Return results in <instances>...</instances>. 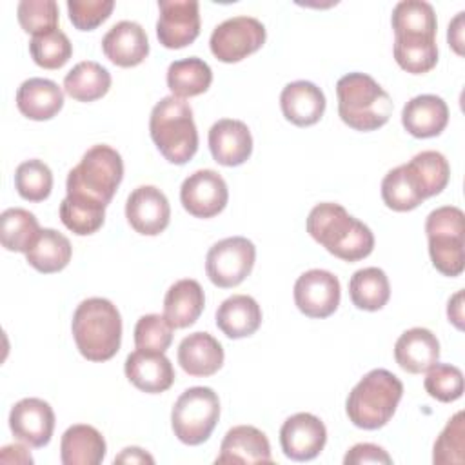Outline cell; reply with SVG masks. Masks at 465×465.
<instances>
[{"label": "cell", "instance_id": "1", "mask_svg": "<svg viewBox=\"0 0 465 465\" xmlns=\"http://www.w3.org/2000/svg\"><path fill=\"white\" fill-rule=\"evenodd\" d=\"M305 227L312 240L345 262L363 260L374 249L372 231L334 202L314 205Z\"/></svg>", "mask_w": 465, "mask_h": 465}, {"label": "cell", "instance_id": "2", "mask_svg": "<svg viewBox=\"0 0 465 465\" xmlns=\"http://www.w3.org/2000/svg\"><path fill=\"white\" fill-rule=\"evenodd\" d=\"M71 331L80 354L89 361H107L122 343V316L105 298L84 300L71 322Z\"/></svg>", "mask_w": 465, "mask_h": 465}, {"label": "cell", "instance_id": "3", "mask_svg": "<svg viewBox=\"0 0 465 465\" xmlns=\"http://www.w3.org/2000/svg\"><path fill=\"white\" fill-rule=\"evenodd\" d=\"M338 114L356 131H376L385 125L392 113L389 93L365 73H347L336 84Z\"/></svg>", "mask_w": 465, "mask_h": 465}, {"label": "cell", "instance_id": "4", "mask_svg": "<svg viewBox=\"0 0 465 465\" xmlns=\"http://www.w3.org/2000/svg\"><path fill=\"white\" fill-rule=\"evenodd\" d=\"M403 396V383L387 369L369 371L349 392L345 412L349 421L365 430L389 423Z\"/></svg>", "mask_w": 465, "mask_h": 465}, {"label": "cell", "instance_id": "5", "mask_svg": "<svg viewBox=\"0 0 465 465\" xmlns=\"http://www.w3.org/2000/svg\"><path fill=\"white\" fill-rule=\"evenodd\" d=\"M124 178V162L116 149L98 143L85 151L80 163L67 174V196L94 205H104L113 200Z\"/></svg>", "mask_w": 465, "mask_h": 465}, {"label": "cell", "instance_id": "6", "mask_svg": "<svg viewBox=\"0 0 465 465\" xmlns=\"http://www.w3.org/2000/svg\"><path fill=\"white\" fill-rule=\"evenodd\" d=\"M149 133L162 156L176 165L187 163L198 151V131L191 105L176 96L162 98L151 111Z\"/></svg>", "mask_w": 465, "mask_h": 465}, {"label": "cell", "instance_id": "7", "mask_svg": "<svg viewBox=\"0 0 465 465\" xmlns=\"http://www.w3.org/2000/svg\"><path fill=\"white\" fill-rule=\"evenodd\" d=\"M429 254L436 271L445 276H460L465 267L463 232L465 216L460 207L443 205L429 213L425 220Z\"/></svg>", "mask_w": 465, "mask_h": 465}, {"label": "cell", "instance_id": "8", "mask_svg": "<svg viewBox=\"0 0 465 465\" xmlns=\"http://www.w3.org/2000/svg\"><path fill=\"white\" fill-rule=\"evenodd\" d=\"M220 418V400L211 387H191L173 405L171 427L185 445H200L209 440Z\"/></svg>", "mask_w": 465, "mask_h": 465}, {"label": "cell", "instance_id": "9", "mask_svg": "<svg viewBox=\"0 0 465 465\" xmlns=\"http://www.w3.org/2000/svg\"><path fill=\"white\" fill-rule=\"evenodd\" d=\"M256 247L243 236H231L216 242L205 256L209 280L222 289L240 285L252 271Z\"/></svg>", "mask_w": 465, "mask_h": 465}, {"label": "cell", "instance_id": "10", "mask_svg": "<svg viewBox=\"0 0 465 465\" xmlns=\"http://www.w3.org/2000/svg\"><path fill=\"white\" fill-rule=\"evenodd\" d=\"M265 25L252 16H232L223 20L211 33V53L223 64H234L254 51L265 42Z\"/></svg>", "mask_w": 465, "mask_h": 465}, {"label": "cell", "instance_id": "11", "mask_svg": "<svg viewBox=\"0 0 465 465\" xmlns=\"http://www.w3.org/2000/svg\"><path fill=\"white\" fill-rule=\"evenodd\" d=\"M229 200V189L220 173L198 169L189 174L180 187V202L194 218H213L220 214Z\"/></svg>", "mask_w": 465, "mask_h": 465}, {"label": "cell", "instance_id": "12", "mask_svg": "<svg viewBox=\"0 0 465 465\" xmlns=\"http://www.w3.org/2000/svg\"><path fill=\"white\" fill-rule=\"evenodd\" d=\"M156 36L167 49H182L200 35V5L196 0H158Z\"/></svg>", "mask_w": 465, "mask_h": 465}, {"label": "cell", "instance_id": "13", "mask_svg": "<svg viewBox=\"0 0 465 465\" xmlns=\"http://www.w3.org/2000/svg\"><path fill=\"white\" fill-rule=\"evenodd\" d=\"M340 280L325 269H311L294 283V303L309 318H327L340 305Z\"/></svg>", "mask_w": 465, "mask_h": 465}, {"label": "cell", "instance_id": "14", "mask_svg": "<svg viewBox=\"0 0 465 465\" xmlns=\"http://www.w3.org/2000/svg\"><path fill=\"white\" fill-rule=\"evenodd\" d=\"M327 443L323 421L311 412H298L287 418L280 429V445L287 458L309 461L316 458Z\"/></svg>", "mask_w": 465, "mask_h": 465}, {"label": "cell", "instance_id": "15", "mask_svg": "<svg viewBox=\"0 0 465 465\" xmlns=\"http://www.w3.org/2000/svg\"><path fill=\"white\" fill-rule=\"evenodd\" d=\"M125 218L136 232L143 236H156L169 225V200L158 187L140 185L127 196Z\"/></svg>", "mask_w": 465, "mask_h": 465}, {"label": "cell", "instance_id": "16", "mask_svg": "<svg viewBox=\"0 0 465 465\" xmlns=\"http://www.w3.org/2000/svg\"><path fill=\"white\" fill-rule=\"evenodd\" d=\"M9 429L16 440L29 447H44L54 430V412L40 398H24L9 412Z\"/></svg>", "mask_w": 465, "mask_h": 465}, {"label": "cell", "instance_id": "17", "mask_svg": "<svg viewBox=\"0 0 465 465\" xmlns=\"http://www.w3.org/2000/svg\"><path fill=\"white\" fill-rule=\"evenodd\" d=\"M209 149L220 165H242L252 153L251 131L242 120L222 118L209 129Z\"/></svg>", "mask_w": 465, "mask_h": 465}, {"label": "cell", "instance_id": "18", "mask_svg": "<svg viewBox=\"0 0 465 465\" xmlns=\"http://www.w3.org/2000/svg\"><path fill=\"white\" fill-rule=\"evenodd\" d=\"M127 380L140 391L158 394L174 383V369L163 352L136 349L125 358Z\"/></svg>", "mask_w": 465, "mask_h": 465}, {"label": "cell", "instance_id": "19", "mask_svg": "<svg viewBox=\"0 0 465 465\" xmlns=\"http://www.w3.org/2000/svg\"><path fill=\"white\" fill-rule=\"evenodd\" d=\"M102 51L114 65L134 67L149 54L147 33L140 24L122 20L104 35Z\"/></svg>", "mask_w": 465, "mask_h": 465}, {"label": "cell", "instance_id": "20", "mask_svg": "<svg viewBox=\"0 0 465 465\" xmlns=\"http://www.w3.org/2000/svg\"><path fill=\"white\" fill-rule=\"evenodd\" d=\"M271 445L267 436L252 425H236L222 440L216 463H269Z\"/></svg>", "mask_w": 465, "mask_h": 465}, {"label": "cell", "instance_id": "21", "mask_svg": "<svg viewBox=\"0 0 465 465\" xmlns=\"http://www.w3.org/2000/svg\"><path fill=\"white\" fill-rule=\"evenodd\" d=\"M280 107L291 124L309 127L323 116L325 94L316 84L309 80H296L283 87L280 94Z\"/></svg>", "mask_w": 465, "mask_h": 465}, {"label": "cell", "instance_id": "22", "mask_svg": "<svg viewBox=\"0 0 465 465\" xmlns=\"http://www.w3.org/2000/svg\"><path fill=\"white\" fill-rule=\"evenodd\" d=\"M449 122V107L441 96L418 94L401 111V124L414 138L438 136Z\"/></svg>", "mask_w": 465, "mask_h": 465}, {"label": "cell", "instance_id": "23", "mask_svg": "<svg viewBox=\"0 0 465 465\" xmlns=\"http://www.w3.org/2000/svg\"><path fill=\"white\" fill-rule=\"evenodd\" d=\"M440 358V341L425 327H412L405 331L394 345L396 363L411 374L427 372Z\"/></svg>", "mask_w": 465, "mask_h": 465}, {"label": "cell", "instance_id": "24", "mask_svg": "<svg viewBox=\"0 0 465 465\" xmlns=\"http://www.w3.org/2000/svg\"><path fill=\"white\" fill-rule=\"evenodd\" d=\"M178 363L189 376H213L223 365V347L209 332H193L178 345Z\"/></svg>", "mask_w": 465, "mask_h": 465}, {"label": "cell", "instance_id": "25", "mask_svg": "<svg viewBox=\"0 0 465 465\" xmlns=\"http://www.w3.org/2000/svg\"><path fill=\"white\" fill-rule=\"evenodd\" d=\"M16 107L29 120H49L64 107V93L53 80L29 78L16 91Z\"/></svg>", "mask_w": 465, "mask_h": 465}, {"label": "cell", "instance_id": "26", "mask_svg": "<svg viewBox=\"0 0 465 465\" xmlns=\"http://www.w3.org/2000/svg\"><path fill=\"white\" fill-rule=\"evenodd\" d=\"M218 329L232 340L254 334L262 325V309L249 294H232L216 309Z\"/></svg>", "mask_w": 465, "mask_h": 465}, {"label": "cell", "instance_id": "27", "mask_svg": "<svg viewBox=\"0 0 465 465\" xmlns=\"http://www.w3.org/2000/svg\"><path fill=\"white\" fill-rule=\"evenodd\" d=\"M205 294L196 280L183 278L174 282L163 298V316L174 329L191 327L202 314Z\"/></svg>", "mask_w": 465, "mask_h": 465}, {"label": "cell", "instance_id": "28", "mask_svg": "<svg viewBox=\"0 0 465 465\" xmlns=\"http://www.w3.org/2000/svg\"><path fill=\"white\" fill-rule=\"evenodd\" d=\"M105 440L93 425H71L60 441V460L64 465H98L105 458Z\"/></svg>", "mask_w": 465, "mask_h": 465}, {"label": "cell", "instance_id": "29", "mask_svg": "<svg viewBox=\"0 0 465 465\" xmlns=\"http://www.w3.org/2000/svg\"><path fill=\"white\" fill-rule=\"evenodd\" d=\"M396 38H434L436 15L434 7L423 0H401L392 9L391 18Z\"/></svg>", "mask_w": 465, "mask_h": 465}, {"label": "cell", "instance_id": "30", "mask_svg": "<svg viewBox=\"0 0 465 465\" xmlns=\"http://www.w3.org/2000/svg\"><path fill=\"white\" fill-rule=\"evenodd\" d=\"M73 247L67 236L54 229H40L36 240L25 252L27 263L38 272L51 274L67 267Z\"/></svg>", "mask_w": 465, "mask_h": 465}, {"label": "cell", "instance_id": "31", "mask_svg": "<svg viewBox=\"0 0 465 465\" xmlns=\"http://www.w3.org/2000/svg\"><path fill=\"white\" fill-rule=\"evenodd\" d=\"M111 73L98 62H78L64 78V91L78 102H94L107 94Z\"/></svg>", "mask_w": 465, "mask_h": 465}, {"label": "cell", "instance_id": "32", "mask_svg": "<svg viewBox=\"0 0 465 465\" xmlns=\"http://www.w3.org/2000/svg\"><path fill=\"white\" fill-rule=\"evenodd\" d=\"M213 71L209 64L198 56L174 60L167 69V87L176 98L198 96L209 89Z\"/></svg>", "mask_w": 465, "mask_h": 465}, {"label": "cell", "instance_id": "33", "mask_svg": "<svg viewBox=\"0 0 465 465\" xmlns=\"http://www.w3.org/2000/svg\"><path fill=\"white\" fill-rule=\"evenodd\" d=\"M352 303L363 311H380L391 298L387 274L380 267H363L349 280Z\"/></svg>", "mask_w": 465, "mask_h": 465}, {"label": "cell", "instance_id": "34", "mask_svg": "<svg viewBox=\"0 0 465 465\" xmlns=\"http://www.w3.org/2000/svg\"><path fill=\"white\" fill-rule=\"evenodd\" d=\"M414 178L423 198L440 194L450 178V167L447 158L438 151H421L409 163H405Z\"/></svg>", "mask_w": 465, "mask_h": 465}, {"label": "cell", "instance_id": "35", "mask_svg": "<svg viewBox=\"0 0 465 465\" xmlns=\"http://www.w3.org/2000/svg\"><path fill=\"white\" fill-rule=\"evenodd\" d=\"M38 232V220L27 209L9 207L0 216V242L7 251L27 252Z\"/></svg>", "mask_w": 465, "mask_h": 465}, {"label": "cell", "instance_id": "36", "mask_svg": "<svg viewBox=\"0 0 465 465\" xmlns=\"http://www.w3.org/2000/svg\"><path fill=\"white\" fill-rule=\"evenodd\" d=\"M381 198L385 205L392 211L405 213L416 209L425 198L421 196L414 178L411 176L409 169L403 165H398L391 169L383 180H381Z\"/></svg>", "mask_w": 465, "mask_h": 465}, {"label": "cell", "instance_id": "37", "mask_svg": "<svg viewBox=\"0 0 465 465\" xmlns=\"http://www.w3.org/2000/svg\"><path fill=\"white\" fill-rule=\"evenodd\" d=\"M396 64L412 74L429 73L438 64V45L434 38H394Z\"/></svg>", "mask_w": 465, "mask_h": 465}, {"label": "cell", "instance_id": "38", "mask_svg": "<svg viewBox=\"0 0 465 465\" xmlns=\"http://www.w3.org/2000/svg\"><path fill=\"white\" fill-rule=\"evenodd\" d=\"M15 189L27 202H42L51 194L53 173L38 158L22 162L15 171Z\"/></svg>", "mask_w": 465, "mask_h": 465}, {"label": "cell", "instance_id": "39", "mask_svg": "<svg viewBox=\"0 0 465 465\" xmlns=\"http://www.w3.org/2000/svg\"><path fill=\"white\" fill-rule=\"evenodd\" d=\"M29 53L36 65L44 69H60L69 62L73 54V45L64 31L54 29L33 36L29 42Z\"/></svg>", "mask_w": 465, "mask_h": 465}, {"label": "cell", "instance_id": "40", "mask_svg": "<svg viewBox=\"0 0 465 465\" xmlns=\"http://www.w3.org/2000/svg\"><path fill=\"white\" fill-rule=\"evenodd\" d=\"M62 223L78 236L96 232L105 220V207L65 196L60 203Z\"/></svg>", "mask_w": 465, "mask_h": 465}, {"label": "cell", "instance_id": "41", "mask_svg": "<svg viewBox=\"0 0 465 465\" xmlns=\"http://www.w3.org/2000/svg\"><path fill=\"white\" fill-rule=\"evenodd\" d=\"M423 387L438 401H456L463 394V372L450 363H434L427 371Z\"/></svg>", "mask_w": 465, "mask_h": 465}, {"label": "cell", "instance_id": "42", "mask_svg": "<svg viewBox=\"0 0 465 465\" xmlns=\"http://www.w3.org/2000/svg\"><path fill=\"white\" fill-rule=\"evenodd\" d=\"M16 16L25 33L33 36L58 29V5L54 0H22Z\"/></svg>", "mask_w": 465, "mask_h": 465}, {"label": "cell", "instance_id": "43", "mask_svg": "<svg viewBox=\"0 0 465 465\" xmlns=\"http://www.w3.org/2000/svg\"><path fill=\"white\" fill-rule=\"evenodd\" d=\"M173 325L165 316L145 314L134 325L136 349L165 352L173 341Z\"/></svg>", "mask_w": 465, "mask_h": 465}, {"label": "cell", "instance_id": "44", "mask_svg": "<svg viewBox=\"0 0 465 465\" xmlns=\"http://www.w3.org/2000/svg\"><path fill=\"white\" fill-rule=\"evenodd\" d=\"M463 436H465V425H463V412H456L445 425V429L440 432L432 461L436 465H449V463H463Z\"/></svg>", "mask_w": 465, "mask_h": 465}, {"label": "cell", "instance_id": "45", "mask_svg": "<svg viewBox=\"0 0 465 465\" xmlns=\"http://www.w3.org/2000/svg\"><path fill=\"white\" fill-rule=\"evenodd\" d=\"M114 9L113 0H69L67 11L71 24L80 31H93L105 22Z\"/></svg>", "mask_w": 465, "mask_h": 465}, {"label": "cell", "instance_id": "46", "mask_svg": "<svg viewBox=\"0 0 465 465\" xmlns=\"http://www.w3.org/2000/svg\"><path fill=\"white\" fill-rule=\"evenodd\" d=\"M345 465H365V463H383V465H391L392 458L387 454L385 449L374 445V443H356L354 447H351V450H347L345 458H343Z\"/></svg>", "mask_w": 465, "mask_h": 465}, {"label": "cell", "instance_id": "47", "mask_svg": "<svg viewBox=\"0 0 465 465\" xmlns=\"http://www.w3.org/2000/svg\"><path fill=\"white\" fill-rule=\"evenodd\" d=\"M463 11H460L456 15V18L449 24V33H447V38H449V45L454 47V51L458 54H463Z\"/></svg>", "mask_w": 465, "mask_h": 465}, {"label": "cell", "instance_id": "48", "mask_svg": "<svg viewBox=\"0 0 465 465\" xmlns=\"http://www.w3.org/2000/svg\"><path fill=\"white\" fill-rule=\"evenodd\" d=\"M114 463H154V458L140 447H125L114 458Z\"/></svg>", "mask_w": 465, "mask_h": 465}, {"label": "cell", "instance_id": "49", "mask_svg": "<svg viewBox=\"0 0 465 465\" xmlns=\"http://www.w3.org/2000/svg\"><path fill=\"white\" fill-rule=\"evenodd\" d=\"M449 322H452L458 329H463V291H458L447 305Z\"/></svg>", "mask_w": 465, "mask_h": 465}]
</instances>
